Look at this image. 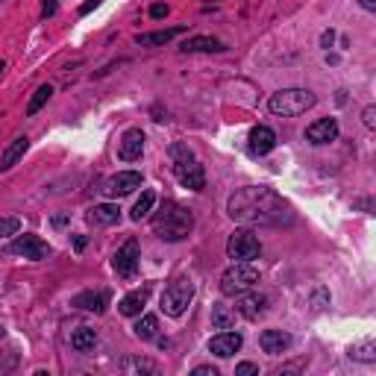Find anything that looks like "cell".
Wrapping results in <instances>:
<instances>
[{"instance_id":"6da1fadb","label":"cell","mask_w":376,"mask_h":376,"mask_svg":"<svg viewBox=\"0 0 376 376\" xmlns=\"http://www.w3.org/2000/svg\"><path fill=\"white\" fill-rule=\"evenodd\" d=\"M227 215L236 224L247 227H285L294 220L291 206L282 200L268 185H247L229 194L227 200Z\"/></svg>"},{"instance_id":"7a4b0ae2","label":"cell","mask_w":376,"mask_h":376,"mask_svg":"<svg viewBox=\"0 0 376 376\" xmlns=\"http://www.w3.org/2000/svg\"><path fill=\"white\" fill-rule=\"evenodd\" d=\"M191 229H194V215L174 200H165L159 212L153 215V232L162 241H182L188 238Z\"/></svg>"},{"instance_id":"3957f363","label":"cell","mask_w":376,"mask_h":376,"mask_svg":"<svg viewBox=\"0 0 376 376\" xmlns=\"http://www.w3.org/2000/svg\"><path fill=\"white\" fill-rule=\"evenodd\" d=\"M171 171L182 188H191V191H203L206 188V171L188 145H180V141L171 145Z\"/></svg>"},{"instance_id":"277c9868","label":"cell","mask_w":376,"mask_h":376,"mask_svg":"<svg viewBox=\"0 0 376 376\" xmlns=\"http://www.w3.org/2000/svg\"><path fill=\"white\" fill-rule=\"evenodd\" d=\"M315 103H317V97L309 88H282V92L271 94L268 109L276 118H297V115L309 112Z\"/></svg>"},{"instance_id":"5b68a950","label":"cell","mask_w":376,"mask_h":376,"mask_svg":"<svg viewBox=\"0 0 376 376\" xmlns=\"http://www.w3.org/2000/svg\"><path fill=\"white\" fill-rule=\"evenodd\" d=\"M194 291L197 289H194L191 276H176V280L162 294V312L168 317H182L185 309L191 306V300H194Z\"/></svg>"},{"instance_id":"8992f818","label":"cell","mask_w":376,"mask_h":376,"mask_svg":"<svg viewBox=\"0 0 376 376\" xmlns=\"http://www.w3.org/2000/svg\"><path fill=\"white\" fill-rule=\"evenodd\" d=\"M256 282H259V271L253 268L250 262H236L232 268L224 271V276H220V294H224V297H238V294L250 291Z\"/></svg>"},{"instance_id":"52a82bcc","label":"cell","mask_w":376,"mask_h":376,"mask_svg":"<svg viewBox=\"0 0 376 376\" xmlns=\"http://www.w3.org/2000/svg\"><path fill=\"white\" fill-rule=\"evenodd\" d=\"M259 253H262V241L250 229H236L227 241V256L236 262H253L259 259Z\"/></svg>"},{"instance_id":"ba28073f","label":"cell","mask_w":376,"mask_h":376,"mask_svg":"<svg viewBox=\"0 0 376 376\" xmlns=\"http://www.w3.org/2000/svg\"><path fill=\"white\" fill-rule=\"evenodd\" d=\"M138 259H141V253H138V241L136 238H129L124 241L118 250H115V256H112V268L115 273L121 276V280H129V276H136L138 271Z\"/></svg>"},{"instance_id":"9c48e42d","label":"cell","mask_w":376,"mask_h":376,"mask_svg":"<svg viewBox=\"0 0 376 376\" xmlns=\"http://www.w3.org/2000/svg\"><path fill=\"white\" fill-rule=\"evenodd\" d=\"M9 253H15V256H24V259H32V262H41L50 256V247L48 241H41L39 236H21L12 241V247H9Z\"/></svg>"},{"instance_id":"30bf717a","label":"cell","mask_w":376,"mask_h":376,"mask_svg":"<svg viewBox=\"0 0 376 376\" xmlns=\"http://www.w3.org/2000/svg\"><path fill=\"white\" fill-rule=\"evenodd\" d=\"M241 344H244L241 333L220 329L215 338H209V353H212V356H218V359H229V356H236V353L241 350Z\"/></svg>"},{"instance_id":"8fae6325","label":"cell","mask_w":376,"mask_h":376,"mask_svg":"<svg viewBox=\"0 0 376 376\" xmlns=\"http://www.w3.org/2000/svg\"><path fill=\"white\" fill-rule=\"evenodd\" d=\"M136 188H141V174L138 171H118L115 176H109L106 185H103V191L109 197H127L132 194Z\"/></svg>"},{"instance_id":"7c38bea8","label":"cell","mask_w":376,"mask_h":376,"mask_svg":"<svg viewBox=\"0 0 376 376\" xmlns=\"http://www.w3.org/2000/svg\"><path fill=\"white\" fill-rule=\"evenodd\" d=\"M141 153H145V132L138 127H132L118 141V156H121V162H138Z\"/></svg>"},{"instance_id":"4fadbf2b","label":"cell","mask_w":376,"mask_h":376,"mask_svg":"<svg viewBox=\"0 0 376 376\" xmlns=\"http://www.w3.org/2000/svg\"><path fill=\"white\" fill-rule=\"evenodd\" d=\"M338 138V121L335 118H317L315 124H309L306 127V141L309 145H329V141H335Z\"/></svg>"},{"instance_id":"5bb4252c","label":"cell","mask_w":376,"mask_h":376,"mask_svg":"<svg viewBox=\"0 0 376 376\" xmlns=\"http://www.w3.org/2000/svg\"><path fill=\"white\" fill-rule=\"evenodd\" d=\"M71 306H74V309H83V312L103 315L106 306H109V291H103V289H101V291H94V289L80 291V294L71 297Z\"/></svg>"},{"instance_id":"9a60e30c","label":"cell","mask_w":376,"mask_h":376,"mask_svg":"<svg viewBox=\"0 0 376 376\" xmlns=\"http://www.w3.org/2000/svg\"><path fill=\"white\" fill-rule=\"evenodd\" d=\"M264 312H268V297L259 291H244L238 294V315L244 320H259Z\"/></svg>"},{"instance_id":"2e32d148","label":"cell","mask_w":376,"mask_h":376,"mask_svg":"<svg viewBox=\"0 0 376 376\" xmlns=\"http://www.w3.org/2000/svg\"><path fill=\"white\" fill-rule=\"evenodd\" d=\"M247 147H250L253 156H268V153L276 147V132L271 127H264V124L253 127L250 138H247Z\"/></svg>"},{"instance_id":"e0dca14e","label":"cell","mask_w":376,"mask_h":376,"mask_svg":"<svg viewBox=\"0 0 376 376\" xmlns=\"http://www.w3.org/2000/svg\"><path fill=\"white\" fill-rule=\"evenodd\" d=\"M259 347L268 353V356H282V353H289V347H291V335L282 333V329H264L259 335Z\"/></svg>"},{"instance_id":"ac0fdd59","label":"cell","mask_w":376,"mask_h":376,"mask_svg":"<svg viewBox=\"0 0 376 376\" xmlns=\"http://www.w3.org/2000/svg\"><path fill=\"white\" fill-rule=\"evenodd\" d=\"M150 300V285H145V289H138V291H132L127 294L124 300L118 303V312L124 315V317H138L141 312H145V306Z\"/></svg>"},{"instance_id":"d6986e66","label":"cell","mask_w":376,"mask_h":376,"mask_svg":"<svg viewBox=\"0 0 376 376\" xmlns=\"http://www.w3.org/2000/svg\"><path fill=\"white\" fill-rule=\"evenodd\" d=\"M180 50L182 53H220V50H227V44L212 36H191L180 44Z\"/></svg>"},{"instance_id":"ffe728a7","label":"cell","mask_w":376,"mask_h":376,"mask_svg":"<svg viewBox=\"0 0 376 376\" xmlns=\"http://www.w3.org/2000/svg\"><path fill=\"white\" fill-rule=\"evenodd\" d=\"M121 220V209L112 203H103V206H94L88 209V224L92 227H112Z\"/></svg>"},{"instance_id":"44dd1931","label":"cell","mask_w":376,"mask_h":376,"mask_svg":"<svg viewBox=\"0 0 376 376\" xmlns=\"http://www.w3.org/2000/svg\"><path fill=\"white\" fill-rule=\"evenodd\" d=\"M27 147H30V138H27V136H18V138H12V145H9L3 153H0V171L15 168V162H18L21 156H24Z\"/></svg>"},{"instance_id":"7402d4cb","label":"cell","mask_w":376,"mask_h":376,"mask_svg":"<svg viewBox=\"0 0 376 376\" xmlns=\"http://www.w3.org/2000/svg\"><path fill=\"white\" fill-rule=\"evenodd\" d=\"M182 32V27H174V30H159V32H145V36H136L138 48H159V44H168Z\"/></svg>"},{"instance_id":"603a6c76","label":"cell","mask_w":376,"mask_h":376,"mask_svg":"<svg viewBox=\"0 0 376 376\" xmlns=\"http://www.w3.org/2000/svg\"><path fill=\"white\" fill-rule=\"evenodd\" d=\"M97 344V333L92 326H76L74 333H71V347L76 353H92Z\"/></svg>"},{"instance_id":"cb8c5ba5","label":"cell","mask_w":376,"mask_h":376,"mask_svg":"<svg viewBox=\"0 0 376 376\" xmlns=\"http://www.w3.org/2000/svg\"><path fill=\"white\" fill-rule=\"evenodd\" d=\"M132 333H136V338H141V341L156 338V333H159V317H156V315H138L136 326H132Z\"/></svg>"},{"instance_id":"d4e9b609","label":"cell","mask_w":376,"mask_h":376,"mask_svg":"<svg viewBox=\"0 0 376 376\" xmlns=\"http://www.w3.org/2000/svg\"><path fill=\"white\" fill-rule=\"evenodd\" d=\"M212 326L215 329H232L236 326V309H229L224 303L212 306Z\"/></svg>"},{"instance_id":"484cf974","label":"cell","mask_w":376,"mask_h":376,"mask_svg":"<svg viewBox=\"0 0 376 376\" xmlns=\"http://www.w3.org/2000/svg\"><path fill=\"white\" fill-rule=\"evenodd\" d=\"M153 206H156V194H153V191H145V194H141L138 200H136V206H132L129 218H132V220H145V218L153 212Z\"/></svg>"},{"instance_id":"4316f807","label":"cell","mask_w":376,"mask_h":376,"mask_svg":"<svg viewBox=\"0 0 376 376\" xmlns=\"http://www.w3.org/2000/svg\"><path fill=\"white\" fill-rule=\"evenodd\" d=\"M50 94H53V85H48V83H44V85H39V88H36V92H32V97H30V103H27V115H36V112H39V109H41L44 103H48V101H50Z\"/></svg>"},{"instance_id":"83f0119b","label":"cell","mask_w":376,"mask_h":376,"mask_svg":"<svg viewBox=\"0 0 376 376\" xmlns=\"http://www.w3.org/2000/svg\"><path fill=\"white\" fill-rule=\"evenodd\" d=\"M121 370L124 373H159V368L150 359H124L121 362Z\"/></svg>"},{"instance_id":"f1b7e54d","label":"cell","mask_w":376,"mask_h":376,"mask_svg":"<svg viewBox=\"0 0 376 376\" xmlns=\"http://www.w3.org/2000/svg\"><path fill=\"white\" fill-rule=\"evenodd\" d=\"M350 359H356V362H376V344L373 341H364V344H356L350 350Z\"/></svg>"},{"instance_id":"f546056e","label":"cell","mask_w":376,"mask_h":376,"mask_svg":"<svg viewBox=\"0 0 376 376\" xmlns=\"http://www.w3.org/2000/svg\"><path fill=\"white\" fill-rule=\"evenodd\" d=\"M21 232V218H0V238L18 236Z\"/></svg>"},{"instance_id":"4dcf8cb0","label":"cell","mask_w":376,"mask_h":376,"mask_svg":"<svg viewBox=\"0 0 376 376\" xmlns=\"http://www.w3.org/2000/svg\"><path fill=\"white\" fill-rule=\"evenodd\" d=\"M306 368V362L300 359V362H291V364H282V368H276L273 370V376H289V373H300Z\"/></svg>"},{"instance_id":"1f68e13d","label":"cell","mask_w":376,"mask_h":376,"mask_svg":"<svg viewBox=\"0 0 376 376\" xmlns=\"http://www.w3.org/2000/svg\"><path fill=\"white\" fill-rule=\"evenodd\" d=\"M362 124L368 127V129H376V106H364V112H362Z\"/></svg>"},{"instance_id":"d6a6232c","label":"cell","mask_w":376,"mask_h":376,"mask_svg":"<svg viewBox=\"0 0 376 376\" xmlns=\"http://www.w3.org/2000/svg\"><path fill=\"white\" fill-rule=\"evenodd\" d=\"M236 376H259V368L253 362H241L236 368Z\"/></svg>"},{"instance_id":"836d02e7","label":"cell","mask_w":376,"mask_h":376,"mask_svg":"<svg viewBox=\"0 0 376 376\" xmlns=\"http://www.w3.org/2000/svg\"><path fill=\"white\" fill-rule=\"evenodd\" d=\"M53 12H56V0H44V6H41V18H50Z\"/></svg>"},{"instance_id":"e575fe53","label":"cell","mask_w":376,"mask_h":376,"mask_svg":"<svg viewBox=\"0 0 376 376\" xmlns=\"http://www.w3.org/2000/svg\"><path fill=\"white\" fill-rule=\"evenodd\" d=\"M165 15H168V6H165V3L150 6V18H165Z\"/></svg>"},{"instance_id":"d590c367","label":"cell","mask_w":376,"mask_h":376,"mask_svg":"<svg viewBox=\"0 0 376 376\" xmlns=\"http://www.w3.org/2000/svg\"><path fill=\"white\" fill-rule=\"evenodd\" d=\"M194 376H218V368H209V364H200V368H194Z\"/></svg>"},{"instance_id":"8d00e7d4","label":"cell","mask_w":376,"mask_h":376,"mask_svg":"<svg viewBox=\"0 0 376 376\" xmlns=\"http://www.w3.org/2000/svg\"><path fill=\"white\" fill-rule=\"evenodd\" d=\"M333 41H335V32L333 30H326L324 36H320V44H324V48H333Z\"/></svg>"},{"instance_id":"74e56055","label":"cell","mask_w":376,"mask_h":376,"mask_svg":"<svg viewBox=\"0 0 376 376\" xmlns=\"http://www.w3.org/2000/svg\"><path fill=\"white\" fill-rule=\"evenodd\" d=\"M97 6H101V0H88V3L80 6V15H88V12H92V9H97Z\"/></svg>"},{"instance_id":"f35d334b","label":"cell","mask_w":376,"mask_h":376,"mask_svg":"<svg viewBox=\"0 0 376 376\" xmlns=\"http://www.w3.org/2000/svg\"><path fill=\"white\" fill-rule=\"evenodd\" d=\"M359 6L364 9V12H373V9H376V0H359Z\"/></svg>"},{"instance_id":"ab89813d","label":"cell","mask_w":376,"mask_h":376,"mask_svg":"<svg viewBox=\"0 0 376 376\" xmlns=\"http://www.w3.org/2000/svg\"><path fill=\"white\" fill-rule=\"evenodd\" d=\"M74 247H76V253H80V250L85 247V238H83V236H76V238H74Z\"/></svg>"},{"instance_id":"60d3db41","label":"cell","mask_w":376,"mask_h":376,"mask_svg":"<svg viewBox=\"0 0 376 376\" xmlns=\"http://www.w3.org/2000/svg\"><path fill=\"white\" fill-rule=\"evenodd\" d=\"M0 74H3V62H0Z\"/></svg>"},{"instance_id":"b9f144b4","label":"cell","mask_w":376,"mask_h":376,"mask_svg":"<svg viewBox=\"0 0 376 376\" xmlns=\"http://www.w3.org/2000/svg\"><path fill=\"white\" fill-rule=\"evenodd\" d=\"M0 338H3V329H0Z\"/></svg>"}]
</instances>
